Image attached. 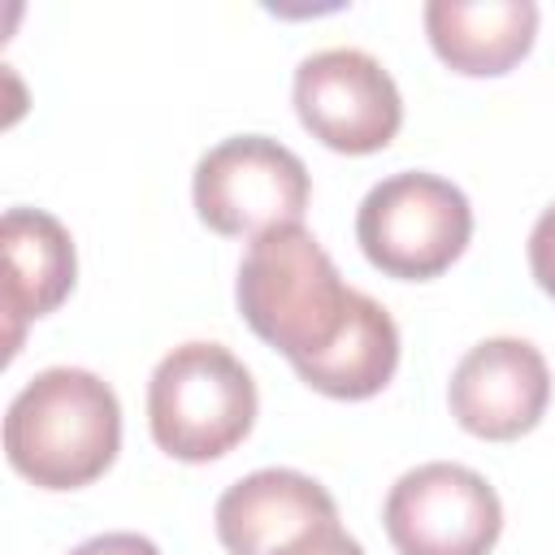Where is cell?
Returning <instances> with one entry per match:
<instances>
[{"instance_id": "52a82bcc", "label": "cell", "mask_w": 555, "mask_h": 555, "mask_svg": "<svg viewBox=\"0 0 555 555\" xmlns=\"http://www.w3.org/2000/svg\"><path fill=\"white\" fill-rule=\"evenodd\" d=\"M295 113L312 139L334 152H382L403 126V100L377 56L360 48H325L295 69Z\"/></svg>"}, {"instance_id": "5b68a950", "label": "cell", "mask_w": 555, "mask_h": 555, "mask_svg": "<svg viewBox=\"0 0 555 555\" xmlns=\"http://www.w3.org/2000/svg\"><path fill=\"white\" fill-rule=\"evenodd\" d=\"M312 182L304 160L269 134H234L208 147L191 178L195 212L225 238H260L304 221Z\"/></svg>"}, {"instance_id": "30bf717a", "label": "cell", "mask_w": 555, "mask_h": 555, "mask_svg": "<svg viewBox=\"0 0 555 555\" xmlns=\"http://www.w3.org/2000/svg\"><path fill=\"white\" fill-rule=\"evenodd\" d=\"M4 251V321H9V360L22 347L26 321L48 317L74 291V238L43 208H9L0 221Z\"/></svg>"}, {"instance_id": "7c38bea8", "label": "cell", "mask_w": 555, "mask_h": 555, "mask_svg": "<svg viewBox=\"0 0 555 555\" xmlns=\"http://www.w3.org/2000/svg\"><path fill=\"white\" fill-rule=\"evenodd\" d=\"M395 369H399V325L364 291H356L338 338L321 356L295 364L299 382L330 399H369L395 377Z\"/></svg>"}, {"instance_id": "277c9868", "label": "cell", "mask_w": 555, "mask_h": 555, "mask_svg": "<svg viewBox=\"0 0 555 555\" xmlns=\"http://www.w3.org/2000/svg\"><path fill=\"white\" fill-rule=\"evenodd\" d=\"M356 238L373 269L425 282L451 269L473 238L468 195L425 169H403L382 178L356 212Z\"/></svg>"}, {"instance_id": "5bb4252c", "label": "cell", "mask_w": 555, "mask_h": 555, "mask_svg": "<svg viewBox=\"0 0 555 555\" xmlns=\"http://www.w3.org/2000/svg\"><path fill=\"white\" fill-rule=\"evenodd\" d=\"M278 555H364V546H360L338 520H325V525H317L312 533H304L299 542L282 546Z\"/></svg>"}, {"instance_id": "8992f818", "label": "cell", "mask_w": 555, "mask_h": 555, "mask_svg": "<svg viewBox=\"0 0 555 555\" xmlns=\"http://www.w3.org/2000/svg\"><path fill=\"white\" fill-rule=\"evenodd\" d=\"M399 555H490L503 533L494 486L451 460L408 468L382 507Z\"/></svg>"}, {"instance_id": "9a60e30c", "label": "cell", "mask_w": 555, "mask_h": 555, "mask_svg": "<svg viewBox=\"0 0 555 555\" xmlns=\"http://www.w3.org/2000/svg\"><path fill=\"white\" fill-rule=\"evenodd\" d=\"M69 555H160V546L143 533H95L78 542Z\"/></svg>"}, {"instance_id": "7a4b0ae2", "label": "cell", "mask_w": 555, "mask_h": 555, "mask_svg": "<svg viewBox=\"0 0 555 555\" xmlns=\"http://www.w3.org/2000/svg\"><path fill=\"white\" fill-rule=\"evenodd\" d=\"M234 299L251 334L278 347L295 369L338 338L356 291L338 278L317 234L295 221L251 238L238 264Z\"/></svg>"}, {"instance_id": "9c48e42d", "label": "cell", "mask_w": 555, "mask_h": 555, "mask_svg": "<svg viewBox=\"0 0 555 555\" xmlns=\"http://www.w3.org/2000/svg\"><path fill=\"white\" fill-rule=\"evenodd\" d=\"M217 538L230 555H278L325 520H338L330 490L299 468H256L217 499Z\"/></svg>"}, {"instance_id": "8fae6325", "label": "cell", "mask_w": 555, "mask_h": 555, "mask_svg": "<svg viewBox=\"0 0 555 555\" xmlns=\"http://www.w3.org/2000/svg\"><path fill=\"white\" fill-rule=\"evenodd\" d=\"M425 35L434 52L468 78L507 74L538 35L533 0H429Z\"/></svg>"}, {"instance_id": "ba28073f", "label": "cell", "mask_w": 555, "mask_h": 555, "mask_svg": "<svg viewBox=\"0 0 555 555\" xmlns=\"http://www.w3.org/2000/svg\"><path fill=\"white\" fill-rule=\"evenodd\" d=\"M451 416L486 442L529 434L551 403V369L525 338H486L451 373Z\"/></svg>"}, {"instance_id": "6da1fadb", "label": "cell", "mask_w": 555, "mask_h": 555, "mask_svg": "<svg viewBox=\"0 0 555 555\" xmlns=\"http://www.w3.org/2000/svg\"><path fill=\"white\" fill-rule=\"evenodd\" d=\"M121 451V403L91 369L35 373L4 412V455L39 490H78L113 468Z\"/></svg>"}, {"instance_id": "4fadbf2b", "label": "cell", "mask_w": 555, "mask_h": 555, "mask_svg": "<svg viewBox=\"0 0 555 555\" xmlns=\"http://www.w3.org/2000/svg\"><path fill=\"white\" fill-rule=\"evenodd\" d=\"M529 269L538 278V286L555 299V204L529 230Z\"/></svg>"}, {"instance_id": "3957f363", "label": "cell", "mask_w": 555, "mask_h": 555, "mask_svg": "<svg viewBox=\"0 0 555 555\" xmlns=\"http://www.w3.org/2000/svg\"><path fill=\"white\" fill-rule=\"evenodd\" d=\"M256 382L247 364L221 343L173 347L147 382L152 442L186 464L234 451L256 425Z\"/></svg>"}]
</instances>
